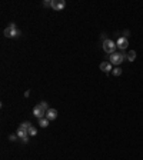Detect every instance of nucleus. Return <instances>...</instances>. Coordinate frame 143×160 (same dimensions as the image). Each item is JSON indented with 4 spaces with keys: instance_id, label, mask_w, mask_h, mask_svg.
Wrapping results in <instances>:
<instances>
[{
    "instance_id": "obj_10",
    "label": "nucleus",
    "mask_w": 143,
    "mask_h": 160,
    "mask_svg": "<svg viewBox=\"0 0 143 160\" xmlns=\"http://www.w3.org/2000/svg\"><path fill=\"white\" fill-rule=\"evenodd\" d=\"M135 59H136V52H135V50H130V52L127 53V60H129V62H135Z\"/></svg>"
},
{
    "instance_id": "obj_15",
    "label": "nucleus",
    "mask_w": 143,
    "mask_h": 160,
    "mask_svg": "<svg viewBox=\"0 0 143 160\" xmlns=\"http://www.w3.org/2000/svg\"><path fill=\"white\" fill-rule=\"evenodd\" d=\"M40 106H42V107H43V109H45L46 112L49 110V104L46 103V102H40Z\"/></svg>"
},
{
    "instance_id": "obj_9",
    "label": "nucleus",
    "mask_w": 143,
    "mask_h": 160,
    "mask_svg": "<svg viewBox=\"0 0 143 160\" xmlns=\"http://www.w3.org/2000/svg\"><path fill=\"white\" fill-rule=\"evenodd\" d=\"M17 137H20V139H24V137L29 136V132L26 130V129H22V127H19L17 129V135H16Z\"/></svg>"
},
{
    "instance_id": "obj_6",
    "label": "nucleus",
    "mask_w": 143,
    "mask_h": 160,
    "mask_svg": "<svg viewBox=\"0 0 143 160\" xmlns=\"http://www.w3.org/2000/svg\"><path fill=\"white\" fill-rule=\"evenodd\" d=\"M116 46L119 47L120 50H124V49L129 46V42H127V39H126V37H119V39H118V42H116Z\"/></svg>"
},
{
    "instance_id": "obj_3",
    "label": "nucleus",
    "mask_w": 143,
    "mask_h": 160,
    "mask_svg": "<svg viewBox=\"0 0 143 160\" xmlns=\"http://www.w3.org/2000/svg\"><path fill=\"white\" fill-rule=\"evenodd\" d=\"M116 43L113 42V40H110V39H106L104 42H103V50L106 52V53H109V54H113V53H116Z\"/></svg>"
},
{
    "instance_id": "obj_4",
    "label": "nucleus",
    "mask_w": 143,
    "mask_h": 160,
    "mask_svg": "<svg viewBox=\"0 0 143 160\" xmlns=\"http://www.w3.org/2000/svg\"><path fill=\"white\" fill-rule=\"evenodd\" d=\"M33 114H34V117H37V119L40 120V119L46 117V110H45L40 104H37V106H34V109H33Z\"/></svg>"
},
{
    "instance_id": "obj_8",
    "label": "nucleus",
    "mask_w": 143,
    "mask_h": 160,
    "mask_svg": "<svg viewBox=\"0 0 143 160\" xmlns=\"http://www.w3.org/2000/svg\"><path fill=\"white\" fill-rule=\"evenodd\" d=\"M56 117H57V110L56 109H49L46 112V119L47 120H54Z\"/></svg>"
},
{
    "instance_id": "obj_1",
    "label": "nucleus",
    "mask_w": 143,
    "mask_h": 160,
    "mask_svg": "<svg viewBox=\"0 0 143 160\" xmlns=\"http://www.w3.org/2000/svg\"><path fill=\"white\" fill-rule=\"evenodd\" d=\"M20 34H22V33H20V30L17 29V26H16L14 23H10L9 27L4 29V36H6V37L14 39V37H19Z\"/></svg>"
},
{
    "instance_id": "obj_12",
    "label": "nucleus",
    "mask_w": 143,
    "mask_h": 160,
    "mask_svg": "<svg viewBox=\"0 0 143 160\" xmlns=\"http://www.w3.org/2000/svg\"><path fill=\"white\" fill-rule=\"evenodd\" d=\"M27 132H29V136H36V135H37V129H36V127H33V126H32Z\"/></svg>"
},
{
    "instance_id": "obj_16",
    "label": "nucleus",
    "mask_w": 143,
    "mask_h": 160,
    "mask_svg": "<svg viewBox=\"0 0 143 160\" xmlns=\"http://www.w3.org/2000/svg\"><path fill=\"white\" fill-rule=\"evenodd\" d=\"M43 6H46V7H49V6H52V0H47V1H43Z\"/></svg>"
},
{
    "instance_id": "obj_11",
    "label": "nucleus",
    "mask_w": 143,
    "mask_h": 160,
    "mask_svg": "<svg viewBox=\"0 0 143 160\" xmlns=\"http://www.w3.org/2000/svg\"><path fill=\"white\" fill-rule=\"evenodd\" d=\"M49 122H50V120H47L46 117H43V119H40V120H39V126H42V127H47Z\"/></svg>"
},
{
    "instance_id": "obj_7",
    "label": "nucleus",
    "mask_w": 143,
    "mask_h": 160,
    "mask_svg": "<svg viewBox=\"0 0 143 160\" xmlns=\"http://www.w3.org/2000/svg\"><path fill=\"white\" fill-rule=\"evenodd\" d=\"M100 70H102L103 73L112 71V63H110V62H102V63H100Z\"/></svg>"
},
{
    "instance_id": "obj_14",
    "label": "nucleus",
    "mask_w": 143,
    "mask_h": 160,
    "mask_svg": "<svg viewBox=\"0 0 143 160\" xmlns=\"http://www.w3.org/2000/svg\"><path fill=\"white\" fill-rule=\"evenodd\" d=\"M112 73H113L115 76H120V74H122V69L118 66V67H115L113 70H112Z\"/></svg>"
},
{
    "instance_id": "obj_2",
    "label": "nucleus",
    "mask_w": 143,
    "mask_h": 160,
    "mask_svg": "<svg viewBox=\"0 0 143 160\" xmlns=\"http://www.w3.org/2000/svg\"><path fill=\"white\" fill-rule=\"evenodd\" d=\"M124 59H127V54L124 52H116V53L110 54V63L115 66H119Z\"/></svg>"
},
{
    "instance_id": "obj_17",
    "label": "nucleus",
    "mask_w": 143,
    "mask_h": 160,
    "mask_svg": "<svg viewBox=\"0 0 143 160\" xmlns=\"http://www.w3.org/2000/svg\"><path fill=\"white\" fill-rule=\"evenodd\" d=\"M9 139H10L12 141H14V140L17 139V136H14V135H12V136H9Z\"/></svg>"
},
{
    "instance_id": "obj_13",
    "label": "nucleus",
    "mask_w": 143,
    "mask_h": 160,
    "mask_svg": "<svg viewBox=\"0 0 143 160\" xmlns=\"http://www.w3.org/2000/svg\"><path fill=\"white\" fill-rule=\"evenodd\" d=\"M20 127H22V129H26V130H29V129L32 127V123H30V122H24V123L20 124Z\"/></svg>"
},
{
    "instance_id": "obj_5",
    "label": "nucleus",
    "mask_w": 143,
    "mask_h": 160,
    "mask_svg": "<svg viewBox=\"0 0 143 160\" xmlns=\"http://www.w3.org/2000/svg\"><path fill=\"white\" fill-rule=\"evenodd\" d=\"M52 7L54 10H63L66 7V1L65 0H52Z\"/></svg>"
}]
</instances>
